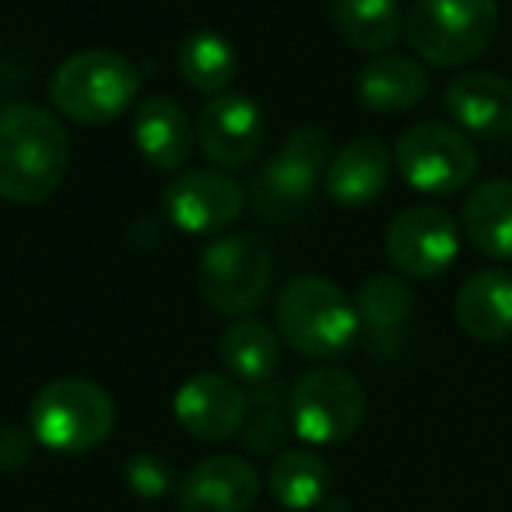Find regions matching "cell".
<instances>
[{
	"label": "cell",
	"instance_id": "cell-7",
	"mask_svg": "<svg viewBox=\"0 0 512 512\" xmlns=\"http://www.w3.org/2000/svg\"><path fill=\"white\" fill-rule=\"evenodd\" d=\"M334 158L330 134L316 123H302L285 137L278 155L260 165L249 186V204L267 221H292L309 207L320 176H327V165Z\"/></svg>",
	"mask_w": 512,
	"mask_h": 512
},
{
	"label": "cell",
	"instance_id": "cell-16",
	"mask_svg": "<svg viewBox=\"0 0 512 512\" xmlns=\"http://www.w3.org/2000/svg\"><path fill=\"white\" fill-rule=\"evenodd\" d=\"M446 109L463 134L505 137L512 134V81L502 74H460L446 88Z\"/></svg>",
	"mask_w": 512,
	"mask_h": 512
},
{
	"label": "cell",
	"instance_id": "cell-20",
	"mask_svg": "<svg viewBox=\"0 0 512 512\" xmlns=\"http://www.w3.org/2000/svg\"><path fill=\"white\" fill-rule=\"evenodd\" d=\"M460 225L477 253L491 260H512V179H491L470 190Z\"/></svg>",
	"mask_w": 512,
	"mask_h": 512
},
{
	"label": "cell",
	"instance_id": "cell-25",
	"mask_svg": "<svg viewBox=\"0 0 512 512\" xmlns=\"http://www.w3.org/2000/svg\"><path fill=\"white\" fill-rule=\"evenodd\" d=\"M288 435H295L288 393L274 383L253 386V393H249L246 425H242L246 446L253 449V453H278V449L288 442Z\"/></svg>",
	"mask_w": 512,
	"mask_h": 512
},
{
	"label": "cell",
	"instance_id": "cell-3",
	"mask_svg": "<svg viewBox=\"0 0 512 512\" xmlns=\"http://www.w3.org/2000/svg\"><path fill=\"white\" fill-rule=\"evenodd\" d=\"M141 92V71L116 50H81L57 67L50 81V99L60 116L85 127L120 120L134 109Z\"/></svg>",
	"mask_w": 512,
	"mask_h": 512
},
{
	"label": "cell",
	"instance_id": "cell-15",
	"mask_svg": "<svg viewBox=\"0 0 512 512\" xmlns=\"http://www.w3.org/2000/svg\"><path fill=\"white\" fill-rule=\"evenodd\" d=\"M197 127L186 109L169 95H148L134 109V144L141 158L158 172H183L193 155Z\"/></svg>",
	"mask_w": 512,
	"mask_h": 512
},
{
	"label": "cell",
	"instance_id": "cell-23",
	"mask_svg": "<svg viewBox=\"0 0 512 512\" xmlns=\"http://www.w3.org/2000/svg\"><path fill=\"white\" fill-rule=\"evenodd\" d=\"M176 67H179V78L193 92L214 99V95H225V88L239 74V53H235V46L221 32L200 29L183 39V46L176 53Z\"/></svg>",
	"mask_w": 512,
	"mask_h": 512
},
{
	"label": "cell",
	"instance_id": "cell-28",
	"mask_svg": "<svg viewBox=\"0 0 512 512\" xmlns=\"http://www.w3.org/2000/svg\"><path fill=\"white\" fill-rule=\"evenodd\" d=\"M32 456V432L25 428H0V470H18Z\"/></svg>",
	"mask_w": 512,
	"mask_h": 512
},
{
	"label": "cell",
	"instance_id": "cell-26",
	"mask_svg": "<svg viewBox=\"0 0 512 512\" xmlns=\"http://www.w3.org/2000/svg\"><path fill=\"white\" fill-rule=\"evenodd\" d=\"M358 320L372 330V334H390L400 323L411 316L414 309V292L404 278H393V274H372L362 281L355 295Z\"/></svg>",
	"mask_w": 512,
	"mask_h": 512
},
{
	"label": "cell",
	"instance_id": "cell-27",
	"mask_svg": "<svg viewBox=\"0 0 512 512\" xmlns=\"http://www.w3.org/2000/svg\"><path fill=\"white\" fill-rule=\"evenodd\" d=\"M127 484L137 491V495L158 498V495H165V491H169L172 477H169V467H165L158 456L141 453V456H134V460L127 463Z\"/></svg>",
	"mask_w": 512,
	"mask_h": 512
},
{
	"label": "cell",
	"instance_id": "cell-18",
	"mask_svg": "<svg viewBox=\"0 0 512 512\" xmlns=\"http://www.w3.org/2000/svg\"><path fill=\"white\" fill-rule=\"evenodd\" d=\"M358 102L369 113L397 116L414 109L428 95V71L414 57L400 53H379L358 71Z\"/></svg>",
	"mask_w": 512,
	"mask_h": 512
},
{
	"label": "cell",
	"instance_id": "cell-11",
	"mask_svg": "<svg viewBox=\"0 0 512 512\" xmlns=\"http://www.w3.org/2000/svg\"><path fill=\"white\" fill-rule=\"evenodd\" d=\"M246 207V190L221 169H183L162 193V211L179 232L214 235L235 225Z\"/></svg>",
	"mask_w": 512,
	"mask_h": 512
},
{
	"label": "cell",
	"instance_id": "cell-14",
	"mask_svg": "<svg viewBox=\"0 0 512 512\" xmlns=\"http://www.w3.org/2000/svg\"><path fill=\"white\" fill-rule=\"evenodd\" d=\"M260 498V474L232 453L200 460L179 484L183 512H249Z\"/></svg>",
	"mask_w": 512,
	"mask_h": 512
},
{
	"label": "cell",
	"instance_id": "cell-21",
	"mask_svg": "<svg viewBox=\"0 0 512 512\" xmlns=\"http://www.w3.org/2000/svg\"><path fill=\"white\" fill-rule=\"evenodd\" d=\"M218 355L232 379L249 386H264L274 383V376L281 369V337L267 323L242 316V320H232L225 327V334L218 341Z\"/></svg>",
	"mask_w": 512,
	"mask_h": 512
},
{
	"label": "cell",
	"instance_id": "cell-6",
	"mask_svg": "<svg viewBox=\"0 0 512 512\" xmlns=\"http://www.w3.org/2000/svg\"><path fill=\"white\" fill-rule=\"evenodd\" d=\"M274 281L271 249L256 235H221L197 256V292L214 313L242 320L264 306Z\"/></svg>",
	"mask_w": 512,
	"mask_h": 512
},
{
	"label": "cell",
	"instance_id": "cell-13",
	"mask_svg": "<svg viewBox=\"0 0 512 512\" xmlns=\"http://www.w3.org/2000/svg\"><path fill=\"white\" fill-rule=\"evenodd\" d=\"M249 411V397L235 379L218 372H200L186 379L172 400L179 428L197 442H225L242 432Z\"/></svg>",
	"mask_w": 512,
	"mask_h": 512
},
{
	"label": "cell",
	"instance_id": "cell-8",
	"mask_svg": "<svg viewBox=\"0 0 512 512\" xmlns=\"http://www.w3.org/2000/svg\"><path fill=\"white\" fill-rule=\"evenodd\" d=\"M292 428L309 446L348 442L365 421V390L348 369L316 365L288 390Z\"/></svg>",
	"mask_w": 512,
	"mask_h": 512
},
{
	"label": "cell",
	"instance_id": "cell-1",
	"mask_svg": "<svg viewBox=\"0 0 512 512\" xmlns=\"http://www.w3.org/2000/svg\"><path fill=\"white\" fill-rule=\"evenodd\" d=\"M71 165V137L57 113L32 102L0 109V200L43 204L60 190Z\"/></svg>",
	"mask_w": 512,
	"mask_h": 512
},
{
	"label": "cell",
	"instance_id": "cell-5",
	"mask_svg": "<svg viewBox=\"0 0 512 512\" xmlns=\"http://www.w3.org/2000/svg\"><path fill=\"white\" fill-rule=\"evenodd\" d=\"M498 32L495 0H418L404 22L407 46L432 67H463Z\"/></svg>",
	"mask_w": 512,
	"mask_h": 512
},
{
	"label": "cell",
	"instance_id": "cell-24",
	"mask_svg": "<svg viewBox=\"0 0 512 512\" xmlns=\"http://www.w3.org/2000/svg\"><path fill=\"white\" fill-rule=\"evenodd\" d=\"M267 488L285 509H316L330 495V467L313 449H285L267 470Z\"/></svg>",
	"mask_w": 512,
	"mask_h": 512
},
{
	"label": "cell",
	"instance_id": "cell-2",
	"mask_svg": "<svg viewBox=\"0 0 512 512\" xmlns=\"http://www.w3.org/2000/svg\"><path fill=\"white\" fill-rule=\"evenodd\" d=\"M278 337L302 358L327 362L355 344L358 337V309L355 302L320 274H299L285 281L274 306Z\"/></svg>",
	"mask_w": 512,
	"mask_h": 512
},
{
	"label": "cell",
	"instance_id": "cell-19",
	"mask_svg": "<svg viewBox=\"0 0 512 512\" xmlns=\"http://www.w3.org/2000/svg\"><path fill=\"white\" fill-rule=\"evenodd\" d=\"M456 323L474 341L512 337V274L477 271L456 292Z\"/></svg>",
	"mask_w": 512,
	"mask_h": 512
},
{
	"label": "cell",
	"instance_id": "cell-10",
	"mask_svg": "<svg viewBox=\"0 0 512 512\" xmlns=\"http://www.w3.org/2000/svg\"><path fill=\"white\" fill-rule=\"evenodd\" d=\"M460 253V228L453 214L435 204H414L400 211L386 228V256L397 274L418 281H432Z\"/></svg>",
	"mask_w": 512,
	"mask_h": 512
},
{
	"label": "cell",
	"instance_id": "cell-17",
	"mask_svg": "<svg viewBox=\"0 0 512 512\" xmlns=\"http://www.w3.org/2000/svg\"><path fill=\"white\" fill-rule=\"evenodd\" d=\"M393 158L390 148L376 137H355L341 151H334L327 165V193L341 207H365L379 200V193L390 183Z\"/></svg>",
	"mask_w": 512,
	"mask_h": 512
},
{
	"label": "cell",
	"instance_id": "cell-4",
	"mask_svg": "<svg viewBox=\"0 0 512 512\" xmlns=\"http://www.w3.org/2000/svg\"><path fill=\"white\" fill-rule=\"evenodd\" d=\"M116 404L99 383L81 376H64L46 383L32 397L29 432L39 446L53 453H92L113 435Z\"/></svg>",
	"mask_w": 512,
	"mask_h": 512
},
{
	"label": "cell",
	"instance_id": "cell-12",
	"mask_svg": "<svg viewBox=\"0 0 512 512\" xmlns=\"http://www.w3.org/2000/svg\"><path fill=\"white\" fill-rule=\"evenodd\" d=\"M264 113L246 95H214L197 113V144L221 172L246 169L264 144Z\"/></svg>",
	"mask_w": 512,
	"mask_h": 512
},
{
	"label": "cell",
	"instance_id": "cell-22",
	"mask_svg": "<svg viewBox=\"0 0 512 512\" xmlns=\"http://www.w3.org/2000/svg\"><path fill=\"white\" fill-rule=\"evenodd\" d=\"M330 25L351 50L376 57L404 36V15L397 0H334Z\"/></svg>",
	"mask_w": 512,
	"mask_h": 512
},
{
	"label": "cell",
	"instance_id": "cell-9",
	"mask_svg": "<svg viewBox=\"0 0 512 512\" xmlns=\"http://www.w3.org/2000/svg\"><path fill=\"white\" fill-rule=\"evenodd\" d=\"M393 165L411 190L449 197L467 190L470 179L477 176V151L460 127L428 120L397 137Z\"/></svg>",
	"mask_w": 512,
	"mask_h": 512
}]
</instances>
